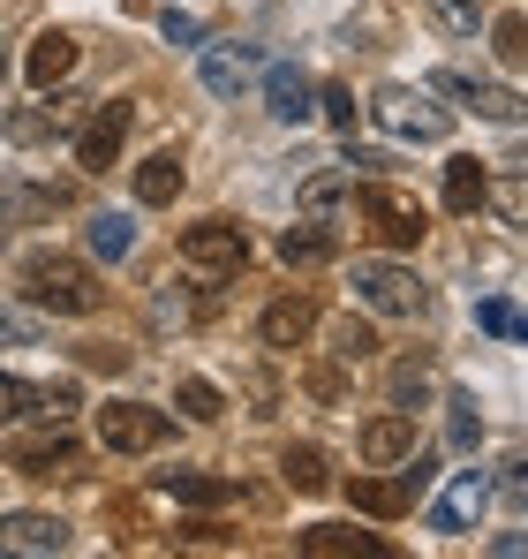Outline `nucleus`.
Segmentation results:
<instances>
[{"instance_id":"1","label":"nucleus","mask_w":528,"mask_h":559,"mask_svg":"<svg viewBox=\"0 0 528 559\" xmlns=\"http://www.w3.org/2000/svg\"><path fill=\"white\" fill-rule=\"evenodd\" d=\"M23 302L46 310V318H98V310H106V287H98V273H91L84 258H69V250H31V258H23Z\"/></svg>"},{"instance_id":"2","label":"nucleus","mask_w":528,"mask_h":559,"mask_svg":"<svg viewBox=\"0 0 528 559\" xmlns=\"http://www.w3.org/2000/svg\"><path fill=\"white\" fill-rule=\"evenodd\" d=\"M355 219H362V235L370 242H385V250H416L423 235H431V219H423V204L408 197V189H393V182H355Z\"/></svg>"},{"instance_id":"3","label":"nucleus","mask_w":528,"mask_h":559,"mask_svg":"<svg viewBox=\"0 0 528 559\" xmlns=\"http://www.w3.org/2000/svg\"><path fill=\"white\" fill-rule=\"evenodd\" d=\"M175 439V416L152 401H106L98 408V447L106 454H159Z\"/></svg>"},{"instance_id":"4","label":"nucleus","mask_w":528,"mask_h":559,"mask_svg":"<svg viewBox=\"0 0 528 559\" xmlns=\"http://www.w3.org/2000/svg\"><path fill=\"white\" fill-rule=\"evenodd\" d=\"M370 114H377V129H393L408 144H445L453 136V114L431 106V92H408V84H385V92L370 98Z\"/></svg>"},{"instance_id":"5","label":"nucleus","mask_w":528,"mask_h":559,"mask_svg":"<svg viewBox=\"0 0 528 559\" xmlns=\"http://www.w3.org/2000/svg\"><path fill=\"white\" fill-rule=\"evenodd\" d=\"M181 265H196V273L212 280H235L242 265H250V235L235 227V219H196V227H181Z\"/></svg>"},{"instance_id":"6","label":"nucleus","mask_w":528,"mask_h":559,"mask_svg":"<svg viewBox=\"0 0 528 559\" xmlns=\"http://www.w3.org/2000/svg\"><path fill=\"white\" fill-rule=\"evenodd\" d=\"M355 295L377 310V318H416L423 310V280L393 258H355Z\"/></svg>"},{"instance_id":"7","label":"nucleus","mask_w":528,"mask_h":559,"mask_svg":"<svg viewBox=\"0 0 528 559\" xmlns=\"http://www.w3.org/2000/svg\"><path fill=\"white\" fill-rule=\"evenodd\" d=\"M129 121H136V106H129V98H106L84 129H76V167H84V175H113V159H121V144H129Z\"/></svg>"},{"instance_id":"8","label":"nucleus","mask_w":528,"mask_h":559,"mask_svg":"<svg viewBox=\"0 0 528 559\" xmlns=\"http://www.w3.org/2000/svg\"><path fill=\"white\" fill-rule=\"evenodd\" d=\"M483 507H491V484H483V468H460L453 484H445V499L423 514L439 537H468L476 522H483Z\"/></svg>"},{"instance_id":"9","label":"nucleus","mask_w":528,"mask_h":559,"mask_svg":"<svg viewBox=\"0 0 528 559\" xmlns=\"http://www.w3.org/2000/svg\"><path fill=\"white\" fill-rule=\"evenodd\" d=\"M257 69H264V53L235 38V46H204V61H196V84H204L212 98H242L250 84H257Z\"/></svg>"},{"instance_id":"10","label":"nucleus","mask_w":528,"mask_h":559,"mask_svg":"<svg viewBox=\"0 0 528 559\" xmlns=\"http://www.w3.org/2000/svg\"><path fill=\"white\" fill-rule=\"evenodd\" d=\"M264 106H272V121H310V106H317V84L295 69V61H264Z\"/></svg>"},{"instance_id":"11","label":"nucleus","mask_w":528,"mask_h":559,"mask_svg":"<svg viewBox=\"0 0 528 559\" xmlns=\"http://www.w3.org/2000/svg\"><path fill=\"white\" fill-rule=\"evenodd\" d=\"M310 333H317V302H310V295H279V302H264V318H257L264 348H302Z\"/></svg>"},{"instance_id":"12","label":"nucleus","mask_w":528,"mask_h":559,"mask_svg":"<svg viewBox=\"0 0 528 559\" xmlns=\"http://www.w3.org/2000/svg\"><path fill=\"white\" fill-rule=\"evenodd\" d=\"M295 552H302V559H377V552H385V537L348 530V522H317V530L295 537Z\"/></svg>"},{"instance_id":"13","label":"nucleus","mask_w":528,"mask_h":559,"mask_svg":"<svg viewBox=\"0 0 528 559\" xmlns=\"http://www.w3.org/2000/svg\"><path fill=\"white\" fill-rule=\"evenodd\" d=\"M400 454H416V416H408V408L370 416V424H362V462H370V468H393Z\"/></svg>"},{"instance_id":"14","label":"nucleus","mask_w":528,"mask_h":559,"mask_svg":"<svg viewBox=\"0 0 528 559\" xmlns=\"http://www.w3.org/2000/svg\"><path fill=\"white\" fill-rule=\"evenodd\" d=\"M431 92L460 98V106H476V114H491V121H521V92H506V84H476V76L439 69V76H431Z\"/></svg>"},{"instance_id":"15","label":"nucleus","mask_w":528,"mask_h":559,"mask_svg":"<svg viewBox=\"0 0 528 559\" xmlns=\"http://www.w3.org/2000/svg\"><path fill=\"white\" fill-rule=\"evenodd\" d=\"M23 76H31V92H53L61 76H76V38L69 31H38L31 53H23Z\"/></svg>"},{"instance_id":"16","label":"nucleus","mask_w":528,"mask_h":559,"mask_svg":"<svg viewBox=\"0 0 528 559\" xmlns=\"http://www.w3.org/2000/svg\"><path fill=\"white\" fill-rule=\"evenodd\" d=\"M348 507H355V514H370V522H400V514H416V491H408L400 476H355Z\"/></svg>"},{"instance_id":"17","label":"nucleus","mask_w":528,"mask_h":559,"mask_svg":"<svg viewBox=\"0 0 528 559\" xmlns=\"http://www.w3.org/2000/svg\"><path fill=\"white\" fill-rule=\"evenodd\" d=\"M0 552H69V522L61 514H8Z\"/></svg>"},{"instance_id":"18","label":"nucleus","mask_w":528,"mask_h":559,"mask_svg":"<svg viewBox=\"0 0 528 559\" xmlns=\"http://www.w3.org/2000/svg\"><path fill=\"white\" fill-rule=\"evenodd\" d=\"M76 454H84V447H76V439H69L61 424H53V431H38V439H15V447H8V462L23 468V476H53V468H76Z\"/></svg>"},{"instance_id":"19","label":"nucleus","mask_w":528,"mask_h":559,"mask_svg":"<svg viewBox=\"0 0 528 559\" xmlns=\"http://www.w3.org/2000/svg\"><path fill=\"white\" fill-rule=\"evenodd\" d=\"M152 484H159L175 507H227V499H235V484H227V476H196V468H159Z\"/></svg>"},{"instance_id":"20","label":"nucleus","mask_w":528,"mask_h":559,"mask_svg":"<svg viewBox=\"0 0 528 559\" xmlns=\"http://www.w3.org/2000/svg\"><path fill=\"white\" fill-rule=\"evenodd\" d=\"M279 258H287L295 273H317V265H333V258H340V242H333V227H317V219H310V227H287V235H279Z\"/></svg>"},{"instance_id":"21","label":"nucleus","mask_w":528,"mask_h":559,"mask_svg":"<svg viewBox=\"0 0 528 559\" xmlns=\"http://www.w3.org/2000/svg\"><path fill=\"white\" fill-rule=\"evenodd\" d=\"M84 242H91L98 265H121V258L136 250V219H129V212H98V219L84 227Z\"/></svg>"},{"instance_id":"22","label":"nucleus","mask_w":528,"mask_h":559,"mask_svg":"<svg viewBox=\"0 0 528 559\" xmlns=\"http://www.w3.org/2000/svg\"><path fill=\"white\" fill-rule=\"evenodd\" d=\"M181 182H189V175H181V152H152V159L136 167V204H175Z\"/></svg>"},{"instance_id":"23","label":"nucleus","mask_w":528,"mask_h":559,"mask_svg":"<svg viewBox=\"0 0 528 559\" xmlns=\"http://www.w3.org/2000/svg\"><path fill=\"white\" fill-rule=\"evenodd\" d=\"M483 197H491L483 159H445V212H483Z\"/></svg>"},{"instance_id":"24","label":"nucleus","mask_w":528,"mask_h":559,"mask_svg":"<svg viewBox=\"0 0 528 559\" xmlns=\"http://www.w3.org/2000/svg\"><path fill=\"white\" fill-rule=\"evenodd\" d=\"M279 476H287V484H295V491H333V468H325V454H317V447H310V439H302V447H287V454H279Z\"/></svg>"},{"instance_id":"25","label":"nucleus","mask_w":528,"mask_h":559,"mask_svg":"<svg viewBox=\"0 0 528 559\" xmlns=\"http://www.w3.org/2000/svg\"><path fill=\"white\" fill-rule=\"evenodd\" d=\"M423 8H431V23H439L445 38H476V31L491 23V8H483V0H423Z\"/></svg>"},{"instance_id":"26","label":"nucleus","mask_w":528,"mask_h":559,"mask_svg":"<svg viewBox=\"0 0 528 559\" xmlns=\"http://www.w3.org/2000/svg\"><path fill=\"white\" fill-rule=\"evenodd\" d=\"M175 401H181V416H189V424H219V416H227V401H219V385H212V378H181Z\"/></svg>"},{"instance_id":"27","label":"nucleus","mask_w":528,"mask_h":559,"mask_svg":"<svg viewBox=\"0 0 528 559\" xmlns=\"http://www.w3.org/2000/svg\"><path fill=\"white\" fill-rule=\"evenodd\" d=\"M333 356H340V364H370V356H377V333H370L362 318H340V325H333Z\"/></svg>"},{"instance_id":"28","label":"nucleus","mask_w":528,"mask_h":559,"mask_svg":"<svg viewBox=\"0 0 528 559\" xmlns=\"http://www.w3.org/2000/svg\"><path fill=\"white\" fill-rule=\"evenodd\" d=\"M69 197L61 189H8L0 197V219H38V212H61Z\"/></svg>"},{"instance_id":"29","label":"nucleus","mask_w":528,"mask_h":559,"mask_svg":"<svg viewBox=\"0 0 528 559\" xmlns=\"http://www.w3.org/2000/svg\"><path fill=\"white\" fill-rule=\"evenodd\" d=\"M476 325H483V333H499V341H521V310H514L506 295H491V302H476Z\"/></svg>"},{"instance_id":"30","label":"nucleus","mask_w":528,"mask_h":559,"mask_svg":"<svg viewBox=\"0 0 528 559\" xmlns=\"http://www.w3.org/2000/svg\"><path fill=\"white\" fill-rule=\"evenodd\" d=\"M423 393H431V364L416 356V364H400V371H393V401L416 416V401H423Z\"/></svg>"},{"instance_id":"31","label":"nucleus","mask_w":528,"mask_h":559,"mask_svg":"<svg viewBox=\"0 0 528 559\" xmlns=\"http://www.w3.org/2000/svg\"><path fill=\"white\" fill-rule=\"evenodd\" d=\"M445 408H453V447H460V454H468V447H476V439H483V416H476V401H468V393H453V401H445Z\"/></svg>"},{"instance_id":"32","label":"nucleus","mask_w":528,"mask_h":559,"mask_svg":"<svg viewBox=\"0 0 528 559\" xmlns=\"http://www.w3.org/2000/svg\"><path fill=\"white\" fill-rule=\"evenodd\" d=\"M31 408H38V393L15 371H0V424H15V416H31Z\"/></svg>"},{"instance_id":"33","label":"nucleus","mask_w":528,"mask_h":559,"mask_svg":"<svg viewBox=\"0 0 528 559\" xmlns=\"http://www.w3.org/2000/svg\"><path fill=\"white\" fill-rule=\"evenodd\" d=\"M340 197H348V175H310V182H302V204H310V212H325V204H340Z\"/></svg>"},{"instance_id":"34","label":"nucleus","mask_w":528,"mask_h":559,"mask_svg":"<svg viewBox=\"0 0 528 559\" xmlns=\"http://www.w3.org/2000/svg\"><path fill=\"white\" fill-rule=\"evenodd\" d=\"M491 38H499V61H506V69H521V15H499V23H491Z\"/></svg>"},{"instance_id":"35","label":"nucleus","mask_w":528,"mask_h":559,"mask_svg":"<svg viewBox=\"0 0 528 559\" xmlns=\"http://www.w3.org/2000/svg\"><path fill=\"white\" fill-rule=\"evenodd\" d=\"M317 106H325V121H333V129H355V92H348V84H325Z\"/></svg>"},{"instance_id":"36","label":"nucleus","mask_w":528,"mask_h":559,"mask_svg":"<svg viewBox=\"0 0 528 559\" xmlns=\"http://www.w3.org/2000/svg\"><path fill=\"white\" fill-rule=\"evenodd\" d=\"M167 38H175V46H196V38H204V15H196V8H167Z\"/></svg>"},{"instance_id":"37","label":"nucleus","mask_w":528,"mask_h":559,"mask_svg":"<svg viewBox=\"0 0 528 559\" xmlns=\"http://www.w3.org/2000/svg\"><path fill=\"white\" fill-rule=\"evenodd\" d=\"M38 408H46V416H53V424H61V416H69V408H76V378H53V385H46V393H38Z\"/></svg>"},{"instance_id":"38","label":"nucleus","mask_w":528,"mask_h":559,"mask_svg":"<svg viewBox=\"0 0 528 559\" xmlns=\"http://www.w3.org/2000/svg\"><path fill=\"white\" fill-rule=\"evenodd\" d=\"M0 341H38V318L31 310H0Z\"/></svg>"},{"instance_id":"39","label":"nucleus","mask_w":528,"mask_h":559,"mask_svg":"<svg viewBox=\"0 0 528 559\" xmlns=\"http://www.w3.org/2000/svg\"><path fill=\"white\" fill-rule=\"evenodd\" d=\"M181 537H189V545H235V530H219V522H189Z\"/></svg>"},{"instance_id":"40","label":"nucleus","mask_w":528,"mask_h":559,"mask_svg":"<svg viewBox=\"0 0 528 559\" xmlns=\"http://www.w3.org/2000/svg\"><path fill=\"white\" fill-rule=\"evenodd\" d=\"M491 204H499V219H506V227H521V182H506Z\"/></svg>"}]
</instances>
